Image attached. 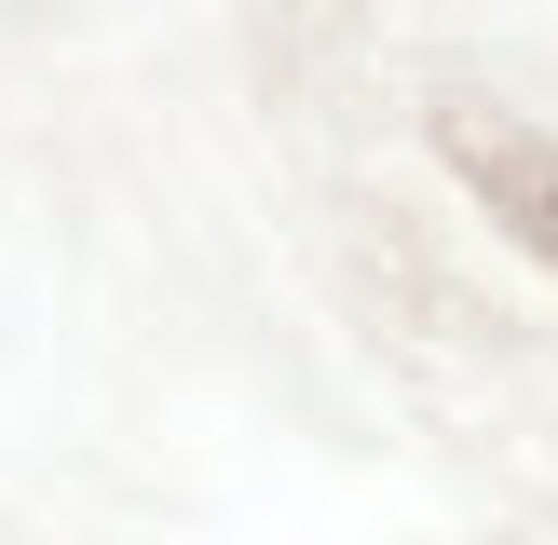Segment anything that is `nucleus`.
<instances>
[{
    "mask_svg": "<svg viewBox=\"0 0 558 545\" xmlns=\"http://www.w3.org/2000/svg\"><path fill=\"white\" fill-rule=\"evenodd\" d=\"M436 164L558 272V136L545 123H518V109H490V96H450V109H436Z\"/></svg>",
    "mask_w": 558,
    "mask_h": 545,
    "instance_id": "f257e3e1",
    "label": "nucleus"
}]
</instances>
